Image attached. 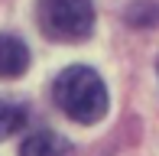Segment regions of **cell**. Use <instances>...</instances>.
<instances>
[{
  "instance_id": "obj_1",
  "label": "cell",
  "mask_w": 159,
  "mask_h": 156,
  "mask_svg": "<svg viewBox=\"0 0 159 156\" xmlns=\"http://www.w3.org/2000/svg\"><path fill=\"white\" fill-rule=\"evenodd\" d=\"M55 104L78 124H98L107 114V88L88 65H68L55 78Z\"/></svg>"
},
{
  "instance_id": "obj_2",
  "label": "cell",
  "mask_w": 159,
  "mask_h": 156,
  "mask_svg": "<svg viewBox=\"0 0 159 156\" xmlns=\"http://www.w3.org/2000/svg\"><path fill=\"white\" fill-rule=\"evenodd\" d=\"M39 30L55 42H81L94 30L91 0H39Z\"/></svg>"
},
{
  "instance_id": "obj_3",
  "label": "cell",
  "mask_w": 159,
  "mask_h": 156,
  "mask_svg": "<svg viewBox=\"0 0 159 156\" xmlns=\"http://www.w3.org/2000/svg\"><path fill=\"white\" fill-rule=\"evenodd\" d=\"M30 68V49L23 39L0 33V78H20Z\"/></svg>"
},
{
  "instance_id": "obj_4",
  "label": "cell",
  "mask_w": 159,
  "mask_h": 156,
  "mask_svg": "<svg viewBox=\"0 0 159 156\" xmlns=\"http://www.w3.org/2000/svg\"><path fill=\"white\" fill-rule=\"evenodd\" d=\"M20 156H71V143L52 130H39L23 140Z\"/></svg>"
},
{
  "instance_id": "obj_5",
  "label": "cell",
  "mask_w": 159,
  "mask_h": 156,
  "mask_svg": "<svg viewBox=\"0 0 159 156\" xmlns=\"http://www.w3.org/2000/svg\"><path fill=\"white\" fill-rule=\"evenodd\" d=\"M26 124V111L13 101H0V140L13 137L16 130H23Z\"/></svg>"
},
{
  "instance_id": "obj_6",
  "label": "cell",
  "mask_w": 159,
  "mask_h": 156,
  "mask_svg": "<svg viewBox=\"0 0 159 156\" xmlns=\"http://www.w3.org/2000/svg\"><path fill=\"white\" fill-rule=\"evenodd\" d=\"M127 20L133 26H153L156 20H159V7L156 3H136V7L127 10Z\"/></svg>"
}]
</instances>
